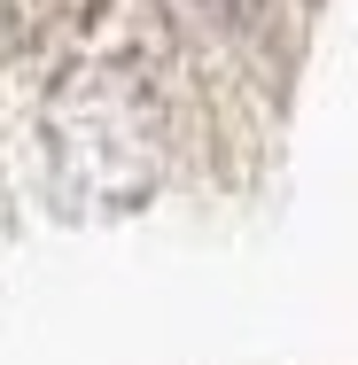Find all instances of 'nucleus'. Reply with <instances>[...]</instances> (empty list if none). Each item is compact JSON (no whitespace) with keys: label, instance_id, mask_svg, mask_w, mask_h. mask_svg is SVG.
<instances>
[{"label":"nucleus","instance_id":"1","mask_svg":"<svg viewBox=\"0 0 358 365\" xmlns=\"http://www.w3.org/2000/svg\"><path fill=\"white\" fill-rule=\"evenodd\" d=\"M257 8H265V0H218V16H226V24H257Z\"/></svg>","mask_w":358,"mask_h":365}]
</instances>
